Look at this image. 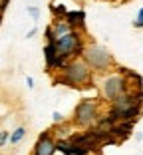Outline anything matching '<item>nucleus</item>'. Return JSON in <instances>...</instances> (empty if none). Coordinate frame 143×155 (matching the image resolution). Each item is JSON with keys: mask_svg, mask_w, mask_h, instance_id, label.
<instances>
[{"mask_svg": "<svg viewBox=\"0 0 143 155\" xmlns=\"http://www.w3.org/2000/svg\"><path fill=\"white\" fill-rule=\"evenodd\" d=\"M92 76L93 70L89 68L88 62L83 58H74L60 72V76H56V84H64L68 87H83L92 82Z\"/></svg>", "mask_w": 143, "mask_h": 155, "instance_id": "obj_1", "label": "nucleus"}, {"mask_svg": "<svg viewBox=\"0 0 143 155\" xmlns=\"http://www.w3.org/2000/svg\"><path fill=\"white\" fill-rule=\"evenodd\" d=\"M82 58L89 64V68H92L93 72H99V74L109 72V68L115 64V60H113V56L109 54V50H107L106 46H102V44H96V42L86 44Z\"/></svg>", "mask_w": 143, "mask_h": 155, "instance_id": "obj_2", "label": "nucleus"}, {"mask_svg": "<svg viewBox=\"0 0 143 155\" xmlns=\"http://www.w3.org/2000/svg\"><path fill=\"white\" fill-rule=\"evenodd\" d=\"M99 90H102V96L106 97L107 101H113L119 94H125L129 90V82L123 74V68H117V72L106 74L99 82Z\"/></svg>", "mask_w": 143, "mask_h": 155, "instance_id": "obj_3", "label": "nucleus"}, {"mask_svg": "<svg viewBox=\"0 0 143 155\" xmlns=\"http://www.w3.org/2000/svg\"><path fill=\"white\" fill-rule=\"evenodd\" d=\"M83 30H72V32L64 34L56 40V48L62 56L74 60V58H82L83 48H86V42H83Z\"/></svg>", "mask_w": 143, "mask_h": 155, "instance_id": "obj_4", "label": "nucleus"}, {"mask_svg": "<svg viewBox=\"0 0 143 155\" xmlns=\"http://www.w3.org/2000/svg\"><path fill=\"white\" fill-rule=\"evenodd\" d=\"M99 105L93 100H80L74 107V123L78 127L89 129L99 121Z\"/></svg>", "mask_w": 143, "mask_h": 155, "instance_id": "obj_5", "label": "nucleus"}, {"mask_svg": "<svg viewBox=\"0 0 143 155\" xmlns=\"http://www.w3.org/2000/svg\"><path fill=\"white\" fill-rule=\"evenodd\" d=\"M58 151V141L54 139L52 131H44L38 137L36 145L32 149V155H54Z\"/></svg>", "mask_w": 143, "mask_h": 155, "instance_id": "obj_6", "label": "nucleus"}, {"mask_svg": "<svg viewBox=\"0 0 143 155\" xmlns=\"http://www.w3.org/2000/svg\"><path fill=\"white\" fill-rule=\"evenodd\" d=\"M64 20L74 28V30H83V26H86V12H83V10H68Z\"/></svg>", "mask_w": 143, "mask_h": 155, "instance_id": "obj_7", "label": "nucleus"}, {"mask_svg": "<svg viewBox=\"0 0 143 155\" xmlns=\"http://www.w3.org/2000/svg\"><path fill=\"white\" fill-rule=\"evenodd\" d=\"M50 26H52V32H54L56 40H58L60 36H64V34H68V32H72V30H74V28L70 26V24L66 22L64 18H58V20H54V22H52Z\"/></svg>", "mask_w": 143, "mask_h": 155, "instance_id": "obj_8", "label": "nucleus"}, {"mask_svg": "<svg viewBox=\"0 0 143 155\" xmlns=\"http://www.w3.org/2000/svg\"><path fill=\"white\" fill-rule=\"evenodd\" d=\"M24 137H26V127L20 125V127H16L12 133H10V145H18Z\"/></svg>", "mask_w": 143, "mask_h": 155, "instance_id": "obj_9", "label": "nucleus"}, {"mask_svg": "<svg viewBox=\"0 0 143 155\" xmlns=\"http://www.w3.org/2000/svg\"><path fill=\"white\" fill-rule=\"evenodd\" d=\"M10 133H12V131H6V129L0 131V147H4L6 143L10 141Z\"/></svg>", "mask_w": 143, "mask_h": 155, "instance_id": "obj_10", "label": "nucleus"}, {"mask_svg": "<svg viewBox=\"0 0 143 155\" xmlns=\"http://www.w3.org/2000/svg\"><path fill=\"white\" fill-rule=\"evenodd\" d=\"M52 12H54V16H58V18H64L68 10H66L64 6H52Z\"/></svg>", "mask_w": 143, "mask_h": 155, "instance_id": "obj_11", "label": "nucleus"}, {"mask_svg": "<svg viewBox=\"0 0 143 155\" xmlns=\"http://www.w3.org/2000/svg\"><path fill=\"white\" fill-rule=\"evenodd\" d=\"M44 38H46V42H56V36H54V32H52V26H46Z\"/></svg>", "mask_w": 143, "mask_h": 155, "instance_id": "obj_12", "label": "nucleus"}, {"mask_svg": "<svg viewBox=\"0 0 143 155\" xmlns=\"http://www.w3.org/2000/svg\"><path fill=\"white\" fill-rule=\"evenodd\" d=\"M26 10H28V14H30V16H32L34 20H38V18H40V10H38L36 6H28Z\"/></svg>", "mask_w": 143, "mask_h": 155, "instance_id": "obj_13", "label": "nucleus"}, {"mask_svg": "<svg viewBox=\"0 0 143 155\" xmlns=\"http://www.w3.org/2000/svg\"><path fill=\"white\" fill-rule=\"evenodd\" d=\"M52 119H54V123H62L64 121V115H62L60 111H54V114H52Z\"/></svg>", "mask_w": 143, "mask_h": 155, "instance_id": "obj_14", "label": "nucleus"}, {"mask_svg": "<svg viewBox=\"0 0 143 155\" xmlns=\"http://www.w3.org/2000/svg\"><path fill=\"white\" fill-rule=\"evenodd\" d=\"M133 28H143V18H135Z\"/></svg>", "mask_w": 143, "mask_h": 155, "instance_id": "obj_15", "label": "nucleus"}, {"mask_svg": "<svg viewBox=\"0 0 143 155\" xmlns=\"http://www.w3.org/2000/svg\"><path fill=\"white\" fill-rule=\"evenodd\" d=\"M36 32H38V28H32V30H30V32L26 34V38H32V36H36Z\"/></svg>", "mask_w": 143, "mask_h": 155, "instance_id": "obj_16", "label": "nucleus"}, {"mask_svg": "<svg viewBox=\"0 0 143 155\" xmlns=\"http://www.w3.org/2000/svg\"><path fill=\"white\" fill-rule=\"evenodd\" d=\"M26 84H28V87H34V80L32 78H26Z\"/></svg>", "mask_w": 143, "mask_h": 155, "instance_id": "obj_17", "label": "nucleus"}, {"mask_svg": "<svg viewBox=\"0 0 143 155\" xmlns=\"http://www.w3.org/2000/svg\"><path fill=\"white\" fill-rule=\"evenodd\" d=\"M2 16H4V10H2V2H0V22H2Z\"/></svg>", "mask_w": 143, "mask_h": 155, "instance_id": "obj_18", "label": "nucleus"}, {"mask_svg": "<svg viewBox=\"0 0 143 155\" xmlns=\"http://www.w3.org/2000/svg\"><path fill=\"white\" fill-rule=\"evenodd\" d=\"M137 18H143V6L139 8V12H137Z\"/></svg>", "mask_w": 143, "mask_h": 155, "instance_id": "obj_19", "label": "nucleus"}]
</instances>
